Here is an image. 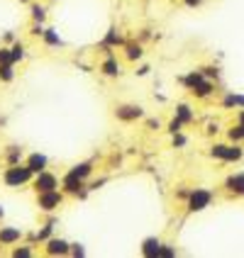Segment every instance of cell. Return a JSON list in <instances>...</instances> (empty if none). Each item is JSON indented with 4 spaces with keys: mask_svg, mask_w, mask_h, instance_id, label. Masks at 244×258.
<instances>
[{
    "mask_svg": "<svg viewBox=\"0 0 244 258\" xmlns=\"http://www.w3.org/2000/svg\"><path fill=\"white\" fill-rule=\"evenodd\" d=\"M29 175H32V168H29V166H25V168H8V173H5V183L20 185V183H27Z\"/></svg>",
    "mask_w": 244,
    "mask_h": 258,
    "instance_id": "6da1fadb",
    "label": "cell"
},
{
    "mask_svg": "<svg viewBox=\"0 0 244 258\" xmlns=\"http://www.w3.org/2000/svg\"><path fill=\"white\" fill-rule=\"evenodd\" d=\"M34 185H37V190H39V192H49V190H54V187H57V178H54L52 173L39 171L37 180H34Z\"/></svg>",
    "mask_w": 244,
    "mask_h": 258,
    "instance_id": "7a4b0ae2",
    "label": "cell"
},
{
    "mask_svg": "<svg viewBox=\"0 0 244 258\" xmlns=\"http://www.w3.org/2000/svg\"><path fill=\"white\" fill-rule=\"evenodd\" d=\"M213 154L220 158H225V161H237V158L242 156V151H239L237 146H215Z\"/></svg>",
    "mask_w": 244,
    "mask_h": 258,
    "instance_id": "3957f363",
    "label": "cell"
},
{
    "mask_svg": "<svg viewBox=\"0 0 244 258\" xmlns=\"http://www.w3.org/2000/svg\"><path fill=\"white\" fill-rule=\"evenodd\" d=\"M59 202H61V195H59L57 190H49V192H42V198H39V207H42V210H54Z\"/></svg>",
    "mask_w": 244,
    "mask_h": 258,
    "instance_id": "277c9868",
    "label": "cell"
},
{
    "mask_svg": "<svg viewBox=\"0 0 244 258\" xmlns=\"http://www.w3.org/2000/svg\"><path fill=\"white\" fill-rule=\"evenodd\" d=\"M208 202H210V192H205V190H196V192H193V198H190V210H203Z\"/></svg>",
    "mask_w": 244,
    "mask_h": 258,
    "instance_id": "5b68a950",
    "label": "cell"
},
{
    "mask_svg": "<svg viewBox=\"0 0 244 258\" xmlns=\"http://www.w3.org/2000/svg\"><path fill=\"white\" fill-rule=\"evenodd\" d=\"M139 115H142L139 107H122V110H117V117H122V119H132V117H139Z\"/></svg>",
    "mask_w": 244,
    "mask_h": 258,
    "instance_id": "8992f818",
    "label": "cell"
},
{
    "mask_svg": "<svg viewBox=\"0 0 244 258\" xmlns=\"http://www.w3.org/2000/svg\"><path fill=\"white\" fill-rule=\"evenodd\" d=\"M44 163H46V158L37 156V154L29 158V168H32V171H44Z\"/></svg>",
    "mask_w": 244,
    "mask_h": 258,
    "instance_id": "52a82bcc",
    "label": "cell"
},
{
    "mask_svg": "<svg viewBox=\"0 0 244 258\" xmlns=\"http://www.w3.org/2000/svg\"><path fill=\"white\" fill-rule=\"evenodd\" d=\"M15 239H20V231H3L0 234V241H15Z\"/></svg>",
    "mask_w": 244,
    "mask_h": 258,
    "instance_id": "ba28073f",
    "label": "cell"
},
{
    "mask_svg": "<svg viewBox=\"0 0 244 258\" xmlns=\"http://www.w3.org/2000/svg\"><path fill=\"white\" fill-rule=\"evenodd\" d=\"M49 246H52V248H49L52 253H57V251L59 253H66V244H64V241H52Z\"/></svg>",
    "mask_w": 244,
    "mask_h": 258,
    "instance_id": "9c48e42d",
    "label": "cell"
},
{
    "mask_svg": "<svg viewBox=\"0 0 244 258\" xmlns=\"http://www.w3.org/2000/svg\"><path fill=\"white\" fill-rule=\"evenodd\" d=\"M103 69H105V73H110V76H115V73H120V66H117L115 61H108V63L103 66Z\"/></svg>",
    "mask_w": 244,
    "mask_h": 258,
    "instance_id": "30bf717a",
    "label": "cell"
},
{
    "mask_svg": "<svg viewBox=\"0 0 244 258\" xmlns=\"http://www.w3.org/2000/svg\"><path fill=\"white\" fill-rule=\"evenodd\" d=\"M13 54H8V49H0V63H13Z\"/></svg>",
    "mask_w": 244,
    "mask_h": 258,
    "instance_id": "8fae6325",
    "label": "cell"
},
{
    "mask_svg": "<svg viewBox=\"0 0 244 258\" xmlns=\"http://www.w3.org/2000/svg\"><path fill=\"white\" fill-rule=\"evenodd\" d=\"M127 56L129 58H139L142 56V49H139V46H127Z\"/></svg>",
    "mask_w": 244,
    "mask_h": 258,
    "instance_id": "7c38bea8",
    "label": "cell"
},
{
    "mask_svg": "<svg viewBox=\"0 0 244 258\" xmlns=\"http://www.w3.org/2000/svg\"><path fill=\"white\" fill-rule=\"evenodd\" d=\"M10 51H13V58H15V61H17V58H22V46H20V44H17V46H13Z\"/></svg>",
    "mask_w": 244,
    "mask_h": 258,
    "instance_id": "4fadbf2b",
    "label": "cell"
},
{
    "mask_svg": "<svg viewBox=\"0 0 244 258\" xmlns=\"http://www.w3.org/2000/svg\"><path fill=\"white\" fill-rule=\"evenodd\" d=\"M203 0H186V5H190V8H193V5H201Z\"/></svg>",
    "mask_w": 244,
    "mask_h": 258,
    "instance_id": "5bb4252c",
    "label": "cell"
},
{
    "mask_svg": "<svg viewBox=\"0 0 244 258\" xmlns=\"http://www.w3.org/2000/svg\"><path fill=\"white\" fill-rule=\"evenodd\" d=\"M242 134H244V127H242Z\"/></svg>",
    "mask_w": 244,
    "mask_h": 258,
    "instance_id": "9a60e30c",
    "label": "cell"
}]
</instances>
